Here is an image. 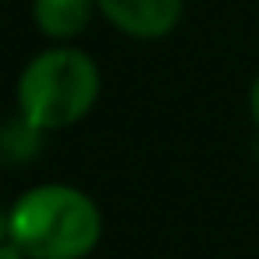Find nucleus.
I'll list each match as a JSON object with an SVG mask.
<instances>
[{
  "label": "nucleus",
  "mask_w": 259,
  "mask_h": 259,
  "mask_svg": "<svg viewBox=\"0 0 259 259\" xmlns=\"http://www.w3.org/2000/svg\"><path fill=\"white\" fill-rule=\"evenodd\" d=\"M93 11H100L96 0H32L36 29L54 43H71L82 36L93 22Z\"/></svg>",
  "instance_id": "20e7f679"
},
{
  "label": "nucleus",
  "mask_w": 259,
  "mask_h": 259,
  "mask_svg": "<svg viewBox=\"0 0 259 259\" xmlns=\"http://www.w3.org/2000/svg\"><path fill=\"white\" fill-rule=\"evenodd\" d=\"M100 96V68L75 47H50L36 54L18 75V114L43 132H61L89 117Z\"/></svg>",
  "instance_id": "f03ea898"
},
{
  "label": "nucleus",
  "mask_w": 259,
  "mask_h": 259,
  "mask_svg": "<svg viewBox=\"0 0 259 259\" xmlns=\"http://www.w3.org/2000/svg\"><path fill=\"white\" fill-rule=\"evenodd\" d=\"M100 15L128 39H163L178 29L185 0H96Z\"/></svg>",
  "instance_id": "7ed1b4c3"
},
{
  "label": "nucleus",
  "mask_w": 259,
  "mask_h": 259,
  "mask_svg": "<svg viewBox=\"0 0 259 259\" xmlns=\"http://www.w3.org/2000/svg\"><path fill=\"white\" fill-rule=\"evenodd\" d=\"M43 135H47L43 128H36L22 114H15L11 121L0 124V156H4L8 163H29V160L39 156Z\"/></svg>",
  "instance_id": "39448f33"
},
{
  "label": "nucleus",
  "mask_w": 259,
  "mask_h": 259,
  "mask_svg": "<svg viewBox=\"0 0 259 259\" xmlns=\"http://www.w3.org/2000/svg\"><path fill=\"white\" fill-rule=\"evenodd\" d=\"M11 241L29 259H85L103 231L96 202L71 185H36L8 213Z\"/></svg>",
  "instance_id": "f257e3e1"
},
{
  "label": "nucleus",
  "mask_w": 259,
  "mask_h": 259,
  "mask_svg": "<svg viewBox=\"0 0 259 259\" xmlns=\"http://www.w3.org/2000/svg\"><path fill=\"white\" fill-rule=\"evenodd\" d=\"M11 238V220H8V213L4 209H0V245H4Z\"/></svg>",
  "instance_id": "6e6552de"
},
{
  "label": "nucleus",
  "mask_w": 259,
  "mask_h": 259,
  "mask_svg": "<svg viewBox=\"0 0 259 259\" xmlns=\"http://www.w3.org/2000/svg\"><path fill=\"white\" fill-rule=\"evenodd\" d=\"M248 110H252V121L259 124V75H255V82L248 89Z\"/></svg>",
  "instance_id": "423d86ee"
},
{
  "label": "nucleus",
  "mask_w": 259,
  "mask_h": 259,
  "mask_svg": "<svg viewBox=\"0 0 259 259\" xmlns=\"http://www.w3.org/2000/svg\"><path fill=\"white\" fill-rule=\"evenodd\" d=\"M0 259H29V255H25V252H22V248H18L11 238H8L4 245H0Z\"/></svg>",
  "instance_id": "0eeeda50"
}]
</instances>
